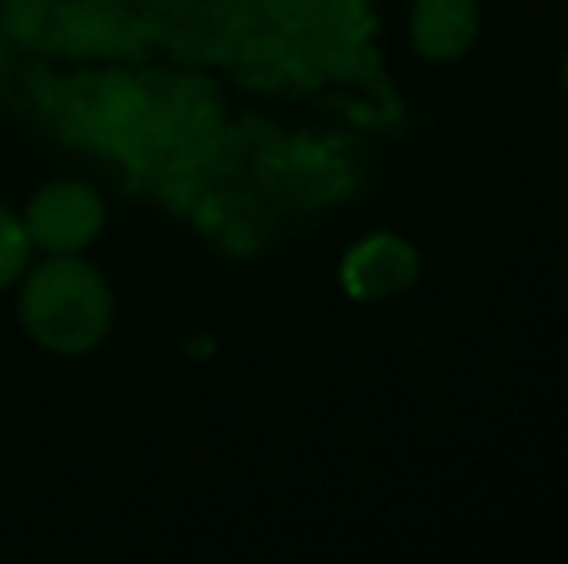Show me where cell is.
I'll return each mask as SVG.
<instances>
[{"label": "cell", "mask_w": 568, "mask_h": 564, "mask_svg": "<svg viewBox=\"0 0 568 564\" xmlns=\"http://www.w3.org/2000/svg\"><path fill=\"white\" fill-rule=\"evenodd\" d=\"M561 78H565V90H568V54H565V70H561Z\"/></svg>", "instance_id": "6"}, {"label": "cell", "mask_w": 568, "mask_h": 564, "mask_svg": "<svg viewBox=\"0 0 568 564\" xmlns=\"http://www.w3.org/2000/svg\"><path fill=\"white\" fill-rule=\"evenodd\" d=\"M23 329L54 356H82L98 348L113 321L109 286L78 256H51L23 279Z\"/></svg>", "instance_id": "1"}, {"label": "cell", "mask_w": 568, "mask_h": 564, "mask_svg": "<svg viewBox=\"0 0 568 564\" xmlns=\"http://www.w3.org/2000/svg\"><path fill=\"white\" fill-rule=\"evenodd\" d=\"M414 279H418V252L390 233L359 240L341 267L344 290L359 301H383L390 294H403L410 290Z\"/></svg>", "instance_id": "3"}, {"label": "cell", "mask_w": 568, "mask_h": 564, "mask_svg": "<svg viewBox=\"0 0 568 564\" xmlns=\"http://www.w3.org/2000/svg\"><path fill=\"white\" fill-rule=\"evenodd\" d=\"M479 35L476 0H418L410 12V39L422 59H460Z\"/></svg>", "instance_id": "4"}, {"label": "cell", "mask_w": 568, "mask_h": 564, "mask_svg": "<svg viewBox=\"0 0 568 564\" xmlns=\"http://www.w3.org/2000/svg\"><path fill=\"white\" fill-rule=\"evenodd\" d=\"M28 256H31L28 228H23L20 217H12V213L0 205V290L20 279L23 267H28Z\"/></svg>", "instance_id": "5"}, {"label": "cell", "mask_w": 568, "mask_h": 564, "mask_svg": "<svg viewBox=\"0 0 568 564\" xmlns=\"http://www.w3.org/2000/svg\"><path fill=\"white\" fill-rule=\"evenodd\" d=\"M101 225H105V209L85 182H51L47 189H39L23 217L28 240L47 256H78L98 240Z\"/></svg>", "instance_id": "2"}]
</instances>
